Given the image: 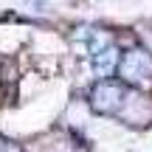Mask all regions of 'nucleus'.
<instances>
[{"label": "nucleus", "mask_w": 152, "mask_h": 152, "mask_svg": "<svg viewBox=\"0 0 152 152\" xmlns=\"http://www.w3.org/2000/svg\"><path fill=\"white\" fill-rule=\"evenodd\" d=\"M115 62H118V51L113 48V45H107L104 51H99V54H93V71L99 76H107L115 71Z\"/></svg>", "instance_id": "20e7f679"}, {"label": "nucleus", "mask_w": 152, "mask_h": 152, "mask_svg": "<svg viewBox=\"0 0 152 152\" xmlns=\"http://www.w3.org/2000/svg\"><path fill=\"white\" fill-rule=\"evenodd\" d=\"M115 73H118L121 85H144L152 79V54L147 48H130L118 62H115Z\"/></svg>", "instance_id": "f257e3e1"}, {"label": "nucleus", "mask_w": 152, "mask_h": 152, "mask_svg": "<svg viewBox=\"0 0 152 152\" xmlns=\"http://www.w3.org/2000/svg\"><path fill=\"white\" fill-rule=\"evenodd\" d=\"M0 152H23V149H20V144H14V141L0 135Z\"/></svg>", "instance_id": "423d86ee"}, {"label": "nucleus", "mask_w": 152, "mask_h": 152, "mask_svg": "<svg viewBox=\"0 0 152 152\" xmlns=\"http://www.w3.org/2000/svg\"><path fill=\"white\" fill-rule=\"evenodd\" d=\"M110 42V37L102 31V28H96V31H90V37H87V48H90V54H99V51H104Z\"/></svg>", "instance_id": "39448f33"}, {"label": "nucleus", "mask_w": 152, "mask_h": 152, "mask_svg": "<svg viewBox=\"0 0 152 152\" xmlns=\"http://www.w3.org/2000/svg\"><path fill=\"white\" fill-rule=\"evenodd\" d=\"M124 93H127V87L118 85V82H99L90 90V107L102 115H113L121 110Z\"/></svg>", "instance_id": "f03ea898"}, {"label": "nucleus", "mask_w": 152, "mask_h": 152, "mask_svg": "<svg viewBox=\"0 0 152 152\" xmlns=\"http://www.w3.org/2000/svg\"><path fill=\"white\" fill-rule=\"evenodd\" d=\"M118 115H121L124 121H130V124H147V121L152 118V104L141 96V93L127 90V93H124V102H121Z\"/></svg>", "instance_id": "7ed1b4c3"}]
</instances>
